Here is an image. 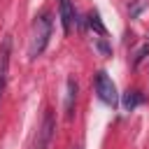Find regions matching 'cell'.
I'll use <instances>...</instances> for the list:
<instances>
[{"mask_svg": "<svg viewBox=\"0 0 149 149\" xmlns=\"http://www.w3.org/2000/svg\"><path fill=\"white\" fill-rule=\"evenodd\" d=\"M88 26H91L100 37H105V23L100 21V14H98L95 9H91V12H88Z\"/></svg>", "mask_w": 149, "mask_h": 149, "instance_id": "obj_8", "label": "cell"}, {"mask_svg": "<svg viewBox=\"0 0 149 149\" xmlns=\"http://www.w3.org/2000/svg\"><path fill=\"white\" fill-rule=\"evenodd\" d=\"M144 5H147L144 0H135V2H133V7H130V19H135V16L142 12V7H144Z\"/></svg>", "mask_w": 149, "mask_h": 149, "instance_id": "obj_9", "label": "cell"}, {"mask_svg": "<svg viewBox=\"0 0 149 149\" xmlns=\"http://www.w3.org/2000/svg\"><path fill=\"white\" fill-rule=\"evenodd\" d=\"M77 149H81V147H77Z\"/></svg>", "mask_w": 149, "mask_h": 149, "instance_id": "obj_11", "label": "cell"}, {"mask_svg": "<svg viewBox=\"0 0 149 149\" xmlns=\"http://www.w3.org/2000/svg\"><path fill=\"white\" fill-rule=\"evenodd\" d=\"M72 21H74V7L70 0H61V23H63V33L68 35L72 30Z\"/></svg>", "mask_w": 149, "mask_h": 149, "instance_id": "obj_6", "label": "cell"}, {"mask_svg": "<svg viewBox=\"0 0 149 149\" xmlns=\"http://www.w3.org/2000/svg\"><path fill=\"white\" fill-rule=\"evenodd\" d=\"M77 79L74 77H68V81H65V116L68 119H72V114H74V100H77Z\"/></svg>", "mask_w": 149, "mask_h": 149, "instance_id": "obj_5", "label": "cell"}, {"mask_svg": "<svg viewBox=\"0 0 149 149\" xmlns=\"http://www.w3.org/2000/svg\"><path fill=\"white\" fill-rule=\"evenodd\" d=\"M147 54H149V47H142V49L137 51V56H135V65H137V63H140V61H142Z\"/></svg>", "mask_w": 149, "mask_h": 149, "instance_id": "obj_10", "label": "cell"}, {"mask_svg": "<svg viewBox=\"0 0 149 149\" xmlns=\"http://www.w3.org/2000/svg\"><path fill=\"white\" fill-rule=\"evenodd\" d=\"M9 51H12V40L5 37L0 44V100H2V91L7 86V68H9Z\"/></svg>", "mask_w": 149, "mask_h": 149, "instance_id": "obj_4", "label": "cell"}, {"mask_svg": "<svg viewBox=\"0 0 149 149\" xmlns=\"http://www.w3.org/2000/svg\"><path fill=\"white\" fill-rule=\"evenodd\" d=\"M95 93H98V98L105 102V105H116L119 102V95H116V86H114V81L109 79V74L105 72V70H98L95 72Z\"/></svg>", "mask_w": 149, "mask_h": 149, "instance_id": "obj_3", "label": "cell"}, {"mask_svg": "<svg viewBox=\"0 0 149 149\" xmlns=\"http://www.w3.org/2000/svg\"><path fill=\"white\" fill-rule=\"evenodd\" d=\"M140 102H142V93H140V91H135V88H133V91H126V93H123L121 105H123V109H126V112H133Z\"/></svg>", "mask_w": 149, "mask_h": 149, "instance_id": "obj_7", "label": "cell"}, {"mask_svg": "<svg viewBox=\"0 0 149 149\" xmlns=\"http://www.w3.org/2000/svg\"><path fill=\"white\" fill-rule=\"evenodd\" d=\"M54 135H56V119H54V112H51V109H44L42 123H40L37 135H35V149H49Z\"/></svg>", "mask_w": 149, "mask_h": 149, "instance_id": "obj_2", "label": "cell"}, {"mask_svg": "<svg viewBox=\"0 0 149 149\" xmlns=\"http://www.w3.org/2000/svg\"><path fill=\"white\" fill-rule=\"evenodd\" d=\"M49 37H51V19H49V14H42L30 26V37H28V58L30 61L42 56V51L49 44Z\"/></svg>", "mask_w": 149, "mask_h": 149, "instance_id": "obj_1", "label": "cell"}]
</instances>
